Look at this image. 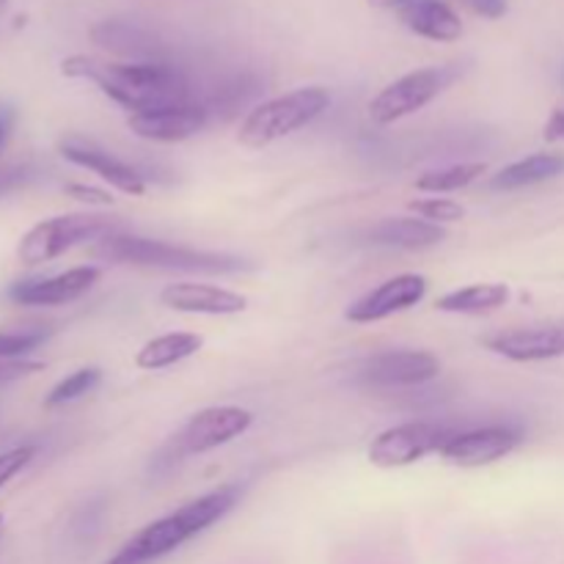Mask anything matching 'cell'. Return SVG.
Wrapping results in <instances>:
<instances>
[{"label":"cell","mask_w":564,"mask_h":564,"mask_svg":"<svg viewBox=\"0 0 564 564\" xmlns=\"http://www.w3.org/2000/svg\"><path fill=\"white\" fill-rule=\"evenodd\" d=\"M207 121L209 110L204 105H198L196 99H187V102L163 105V108L130 113L127 127H130L132 135L143 138V141L180 143L198 135L207 127Z\"/></svg>","instance_id":"30bf717a"},{"label":"cell","mask_w":564,"mask_h":564,"mask_svg":"<svg viewBox=\"0 0 564 564\" xmlns=\"http://www.w3.org/2000/svg\"><path fill=\"white\" fill-rule=\"evenodd\" d=\"M369 242L386 248H405V251H422L444 242V226H435L422 218H386L369 229Z\"/></svg>","instance_id":"ac0fdd59"},{"label":"cell","mask_w":564,"mask_h":564,"mask_svg":"<svg viewBox=\"0 0 564 564\" xmlns=\"http://www.w3.org/2000/svg\"><path fill=\"white\" fill-rule=\"evenodd\" d=\"M485 171H488L485 163H457L449 165V169L427 171V174H422L416 180V191L433 193V196L463 191V187H468L471 182H477Z\"/></svg>","instance_id":"7402d4cb"},{"label":"cell","mask_w":564,"mask_h":564,"mask_svg":"<svg viewBox=\"0 0 564 564\" xmlns=\"http://www.w3.org/2000/svg\"><path fill=\"white\" fill-rule=\"evenodd\" d=\"M441 375V361L424 350H386L361 364V380L369 386H422Z\"/></svg>","instance_id":"7c38bea8"},{"label":"cell","mask_w":564,"mask_h":564,"mask_svg":"<svg viewBox=\"0 0 564 564\" xmlns=\"http://www.w3.org/2000/svg\"><path fill=\"white\" fill-rule=\"evenodd\" d=\"M457 430L444 427L435 422H405L397 427L383 430L378 438L369 444L367 457L378 468H405L413 463L424 460L427 455H435L455 438Z\"/></svg>","instance_id":"52a82bcc"},{"label":"cell","mask_w":564,"mask_h":564,"mask_svg":"<svg viewBox=\"0 0 564 564\" xmlns=\"http://www.w3.org/2000/svg\"><path fill=\"white\" fill-rule=\"evenodd\" d=\"M61 72L72 80H91L105 97L130 113L193 99L185 75L158 61L119 64V61L94 58V55H69L61 61Z\"/></svg>","instance_id":"6da1fadb"},{"label":"cell","mask_w":564,"mask_h":564,"mask_svg":"<svg viewBox=\"0 0 564 564\" xmlns=\"http://www.w3.org/2000/svg\"><path fill=\"white\" fill-rule=\"evenodd\" d=\"M0 523H3V516H0Z\"/></svg>","instance_id":"d6a6232c"},{"label":"cell","mask_w":564,"mask_h":564,"mask_svg":"<svg viewBox=\"0 0 564 564\" xmlns=\"http://www.w3.org/2000/svg\"><path fill=\"white\" fill-rule=\"evenodd\" d=\"M61 158L69 160L72 165H80V169L97 174L99 180H105L110 187L124 193V196L141 198L143 193H147V180H143L130 163H124V160H119L116 154H110L108 149H99L88 141L69 138V141L61 143Z\"/></svg>","instance_id":"9a60e30c"},{"label":"cell","mask_w":564,"mask_h":564,"mask_svg":"<svg viewBox=\"0 0 564 564\" xmlns=\"http://www.w3.org/2000/svg\"><path fill=\"white\" fill-rule=\"evenodd\" d=\"M94 257L105 262L138 264V268H160V270H187V273H237L248 264L229 253L196 251V248H182L174 242L147 240V237L132 235H108L97 240Z\"/></svg>","instance_id":"3957f363"},{"label":"cell","mask_w":564,"mask_h":564,"mask_svg":"<svg viewBox=\"0 0 564 564\" xmlns=\"http://www.w3.org/2000/svg\"><path fill=\"white\" fill-rule=\"evenodd\" d=\"M11 127H14V110H11L9 105H0V149L9 141Z\"/></svg>","instance_id":"4dcf8cb0"},{"label":"cell","mask_w":564,"mask_h":564,"mask_svg":"<svg viewBox=\"0 0 564 564\" xmlns=\"http://www.w3.org/2000/svg\"><path fill=\"white\" fill-rule=\"evenodd\" d=\"M99 281V268H72L66 273L50 275V279H31L11 284L9 297L20 306H64L86 295Z\"/></svg>","instance_id":"5bb4252c"},{"label":"cell","mask_w":564,"mask_h":564,"mask_svg":"<svg viewBox=\"0 0 564 564\" xmlns=\"http://www.w3.org/2000/svg\"><path fill=\"white\" fill-rule=\"evenodd\" d=\"M328 105L330 94L323 86H303L290 94H281V97L251 108V113L242 119L237 141L248 149H264L281 138L306 130L314 119L325 113Z\"/></svg>","instance_id":"277c9868"},{"label":"cell","mask_w":564,"mask_h":564,"mask_svg":"<svg viewBox=\"0 0 564 564\" xmlns=\"http://www.w3.org/2000/svg\"><path fill=\"white\" fill-rule=\"evenodd\" d=\"M160 303L182 314H207V317H231L248 308V297L240 292L224 290L215 284H193L180 281L160 292Z\"/></svg>","instance_id":"2e32d148"},{"label":"cell","mask_w":564,"mask_h":564,"mask_svg":"<svg viewBox=\"0 0 564 564\" xmlns=\"http://www.w3.org/2000/svg\"><path fill=\"white\" fill-rule=\"evenodd\" d=\"M253 413L237 405L204 408L176 435V452L180 455H207V452L226 446L229 441L240 438L251 430Z\"/></svg>","instance_id":"ba28073f"},{"label":"cell","mask_w":564,"mask_h":564,"mask_svg":"<svg viewBox=\"0 0 564 564\" xmlns=\"http://www.w3.org/2000/svg\"><path fill=\"white\" fill-rule=\"evenodd\" d=\"M485 347L496 356L516 364L554 361L564 358V325H534V328L501 330L485 339Z\"/></svg>","instance_id":"4fadbf2b"},{"label":"cell","mask_w":564,"mask_h":564,"mask_svg":"<svg viewBox=\"0 0 564 564\" xmlns=\"http://www.w3.org/2000/svg\"><path fill=\"white\" fill-rule=\"evenodd\" d=\"M99 380H102V372H99L97 367L77 369V372L66 375V378L61 380L58 386H53V391H50V394H47L44 405H47V408H58V405H66V402L80 400V397H86L88 391L97 389Z\"/></svg>","instance_id":"603a6c76"},{"label":"cell","mask_w":564,"mask_h":564,"mask_svg":"<svg viewBox=\"0 0 564 564\" xmlns=\"http://www.w3.org/2000/svg\"><path fill=\"white\" fill-rule=\"evenodd\" d=\"M202 347L204 336L191 334V330H174V334L154 336V339H149L135 352V367L143 369V372H163V369L176 367V364L193 358Z\"/></svg>","instance_id":"ffe728a7"},{"label":"cell","mask_w":564,"mask_h":564,"mask_svg":"<svg viewBox=\"0 0 564 564\" xmlns=\"http://www.w3.org/2000/svg\"><path fill=\"white\" fill-rule=\"evenodd\" d=\"M237 499H240V488L237 485H224L218 490L198 496V499L187 501L180 510L171 516L158 518V521L147 523L141 532L132 534L113 556L105 564H154L163 556L174 554L193 538L207 532L218 521H224L231 510H235Z\"/></svg>","instance_id":"7a4b0ae2"},{"label":"cell","mask_w":564,"mask_h":564,"mask_svg":"<svg viewBox=\"0 0 564 564\" xmlns=\"http://www.w3.org/2000/svg\"><path fill=\"white\" fill-rule=\"evenodd\" d=\"M369 3H372L375 9H400V6L408 3V0H369Z\"/></svg>","instance_id":"1f68e13d"},{"label":"cell","mask_w":564,"mask_h":564,"mask_svg":"<svg viewBox=\"0 0 564 564\" xmlns=\"http://www.w3.org/2000/svg\"><path fill=\"white\" fill-rule=\"evenodd\" d=\"M66 193H69L72 198H77V202L99 204V207H110V204H113V196H110V193H105V191H97V187L69 185V187H66Z\"/></svg>","instance_id":"83f0119b"},{"label":"cell","mask_w":564,"mask_h":564,"mask_svg":"<svg viewBox=\"0 0 564 564\" xmlns=\"http://www.w3.org/2000/svg\"><path fill=\"white\" fill-rule=\"evenodd\" d=\"M31 460H33L31 446H14V449L3 452V455H0V490H3L6 485H9L11 479H14Z\"/></svg>","instance_id":"484cf974"},{"label":"cell","mask_w":564,"mask_h":564,"mask_svg":"<svg viewBox=\"0 0 564 564\" xmlns=\"http://www.w3.org/2000/svg\"><path fill=\"white\" fill-rule=\"evenodd\" d=\"M523 435L510 424H490V427L455 433V438L441 449V457L457 468H485L505 460L521 446Z\"/></svg>","instance_id":"8fae6325"},{"label":"cell","mask_w":564,"mask_h":564,"mask_svg":"<svg viewBox=\"0 0 564 564\" xmlns=\"http://www.w3.org/2000/svg\"><path fill=\"white\" fill-rule=\"evenodd\" d=\"M455 77L457 72L452 66H430V69L408 72L400 80L389 83L378 97H372L369 119L375 124H394V121L408 119V116L427 108Z\"/></svg>","instance_id":"8992f818"},{"label":"cell","mask_w":564,"mask_h":564,"mask_svg":"<svg viewBox=\"0 0 564 564\" xmlns=\"http://www.w3.org/2000/svg\"><path fill=\"white\" fill-rule=\"evenodd\" d=\"M564 174V154L560 152H538L529 158L518 160V163L505 165L499 174L490 176V187L494 191H523V187L543 185V182L556 180Z\"/></svg>","instance_id":"d6986e66"},{"label":"cell","mask_w":564,"mask_h":564,"mask_svg":"<svg viewBox=\"0 0 564 564\" xmlns=\"http://www.w3.org/2000/svg\"><path fill=\"white\" fill-rule=\"evenodd\" d=\"M460 3H466L474 14L485 20H499L507 14V0H460Z\"/></svg>","instance_id":"f1b7e54d"},{"label":"cell","mask_w":564,"mask_h":564,"mask_svg":"<svg viewBox=\"0 0 564 564\" xmlns=\"http://www.w3.org/2000/svg\"><path fill=\"white\" fill-rule=\"evenodd\" d=\"M512 297L507 284H468L452 290L435 301V308L444 314H488L499 312Z\"/></svg>","instance_id":"44dd1931"},{"label":"cell","mask_w":564,"mask_h":564,"mask_svg":"<svg viewBox=\"0 0 564 564\" xmlns=\"http://www.w3.org/2000/svg\"><path fill=\"white\" fill-rule=\"evenodd\" d=\"M545 141H564V105L551 113V119L545 121Z\"/></svg>","instance_id":"f546056e"},{"label":"cell","mask_w":564,"mask_h":564,"mask_svg":"<svg viewBox=\"0 0 564 564\" xmlns=\"http://www.w3.org/2000/svg\"><path fill=\"white\" fill-rule=\"evenodd\" d=\"M413 215H419L422 220H430L435 226H444V224H457V220L466 215L463 204L452 202V198H441V196H427V198H413L408 204Z\"/></svg>","instance_id":"cb8c5ba5"},{"label":"cell","mask_w":564,"mask_h":564,"mask_svg":"<svg viewBox=\"0 0 564 564\" xmlns=\"http://www.w3.org/2000/svg\"><path fill=\"white\" fill-rule=\"evenodd\" d=\"M113 231L116 224L102 215H55L22 235L20 246H17V259L22 264L53 262L75 246L102 240Z\"/></svg>","instance_id":"5b68a950"},{"label":"cell","mask_w":564,"mask_h":564,"mask_svg":"<svg viewBox=\"0 0 564 564\" xmlns=\"http://www.w3.org/2000/svg\"><path fill=\"white\" fill-rule=\"evenodd\" d=\"M50 336V330H11V334H0V361H11L17 356H25V352L36 350L39 345H44Z\"/></svg>","instance_id":"d4e9b609"},{"label":"cell","mask_w":564,"mask_h":564,"mask_svg":"<svg viewBox=\"0 0 564 564\" xmlns=\"http://www.w3.org/2000/svg\"><path fill=\"white\" fill-rule=\"evenodd\" d=\"M36 171L25 163H14V165H0V198L9 196V193L22 191L25 185H31Z\"/></svg>","instance_id":"4316f807"},{"label":"cell","mask_w":564,"mask_h":564,"mask_svg":"<svg viewBox=\"0 0 564 564\" xmlns=\"http://www.w3.org/2000/svg\"><path fill=\"white\" fill-rule=\"evenodd\" d=\"M400 22L416 36L449 44L463 36V20L444 0H408L397 9Z\"/></svg>","instance_id":"e0dca14e"},{"label":"cell","mask_w":564,"mask_h":564,"mask_svg":"<svg viewBox=\"0 0 564 564\" xmlns=\"http://www.w3.org/2000/svg\"><path fill=\"white\" fill-rule=\"evenodd\" d=\"M427 279L419 273L394 275V279L369 290L364 297H358L345 312V319L352 325H372L380 319H389L394 314L419 306L427 297Z\"/></svg>","instance_id":"9c48e42d"}]
</instances>
